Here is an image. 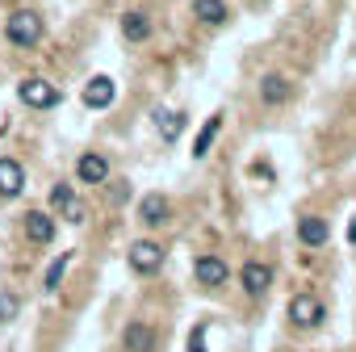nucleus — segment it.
<instances>
[{
	"mask_svg": "<svg viewBox=\"0 0 356 352\" xmlns=\"http://www.w3.org/2000/svg\"><path fill=\"white\" fill-rule=\"evenodd\" d=\"M5 34H9L13 47H38V38H42V17H38L34 9H17V13L9 17Z\"/></svg>",
	"mask_w": 356,
	"mask_h": 352,
	"instance_id": "nucleus-1",
	"label": "nucleus"
},
{
	"mask_svg": "<svg viewBox=\"0 0 356 352\" xmlns=\"http://www.w3.org/2000/svg\"><path fill=\"white\" fill-rule=\"evenodd\" d=\"M126 260H130V269H134L138 277H151V273H159V264H163V248L151 243V239H138V243H130Z\"/></svg>",
	"mask_w": 356,
	"mask_h": 352,
	"instance_id": "nucleus-2",
	"label": "nucleus"
},
{
	"mask_svg": "<svg viewBox=\"0 0 356 352\" xmlns=\"http://www.w3.org/2000/svg\"><path fill=\"white\" fill-rule=\"evenodd\" d=\"M323 314H327V310H323V302H318L314 294H293V298H289V323H293V327H318Z\"/></svg>",
	"mask_w": 356,
	"mask_h": 352,
	"instance_id": "nucleus-3",
	"label": "nucleus"
},
{
	"mask_svg": "<svg viewBox=\"0 0 356 352\" xmlns=\"http://www.w3.org/2000/svg\"><path fill=\"white\" fill-rule=\"evenodd\" d=\"M51 206H55V214H59V218H67V223H76V227L88 218V210H84V202L76 198V189H72V185H55V189H51Z\"/></svg>",
	"mask_w": 356,
	"mask_h": 352,
	"instance_id": "nucleus-4",
	"label": "nucleus"
},
{
	"mask_svg": "<svg viewBox=\"0 0 356 352\" xmlns=\"http://www.w3.org/2000/svg\"><path fill=\"white\" fill-rule=\"evenodd\" d=\"M22 101L26 105H34V109H55L59 105V88L55 84H47V80H38V76H30V80H22Z\"/></svg>",
	"mask_w": 356,
	"mask_h": 352,
	"instance_id": "nucleus-5",
	"label": "nucleus"
},
{
	"mask_svg": "<svg viewBox=\"0 0 356 352\" xmlns=\"http://www.w3.org/2000/svg\"><path fill=\"white\" fill-rule=\"evenodd\" d=\"M113 97H118V84L109 76H92L84 84V105L88 109H105V105H113Z\"/></svg>",
	"mask_w": 356,
	"mask_h": 352,
	"instance_id": "nucleus-6",
	"label": "nucleus"
},
{
	"mask_svg": "<svg viewBox=\"0 0 356 352\" xmlns=\"http://www.w3.org/2000/svg\"><path fill=\"white\" fill-rule=\"evenodd\" d=\"M239 281H243V289H248L252 298H260V294L273 285V269H268L264 260H248L243 273H239Z\"/></svg>",
	"mask_w": 356,
	"mask_h": 352,
	"instance_id": "nucleus-7",
	"label": "nucleus"
},
{
	"mask_svg": "<svg viewBox=\"0 0 356 352\" xmlns=\"http://www.w3.org/2000/svg\"><path fill=\"white\" fill-rule=\"evenodd\" d=\"M26 189V168L13 159V155H5V159H0V193H5V198H17Z\"/></svg>",
	"mask_w": 356,
	"mask_h": 352,
	"instance_id": "nucleus-8",
	"label": "nucleus"
},
{
	"mask_svg": "<svg viewBox=\"0 0 356 352\" xmlns=\"http://www.w3.org/2000/svg\"><path fill=\"white\" fill-rule=\"evenodd\" d=\"M76 176L84 185H101L105 176H109V163H105V155H97V151H84L80 159H76Z\"/></svg>",
	"mask_w": 356,
	"mask_h": 352,
	"instance_id": "nucleus-9",
	"label": "nucleus"
},
{
	"mask_svg": "<svg viewBox=\"0 0 356 352\" xmlns=\"http://www.w3.org/2000/svg\"><path fill=\"white\" fill-rule=\"evenodd\" d=\"M168 214H172V206H168V198H163V193H147V198L138 202V218H143L147 227H163V223H168Z\"/></svg>",
	"mask_w": 356,
	"mask_h": 352,
	"instance_id": "nucleus-10",
	"label": "nucleus"
},
{
	"mask_svg": "<svg viewBox=\"0 0 356 352\" xmlns=\"http://www.w3.org/2000/svg\"><path fill=\"white\" fill-rule=\"evenodd\" d=\"M26 235H30V243H51L55 239V218L51 214H42V210H30L26 214Z\"/></svg>",
	"mask_w": 356,
	"mask_h": 352,
	"instance_id": "nucleus-11",
	"label": "nucleus"
},
{
	"mask_svg": "<svg viewBox=\"0 0 356 352\" xmlns=\"http://www.w3.org/2000/svg\"><path fill=\"white\" fill-rule=\"evenodd\" d=\"M193 273H197V281L202 285H222L227 281V260L222 256H197V264H193Z\"/></svg>",
	"mask_w": 356,
	"mask_h": 352,
	"instance_id": "nucleus-12",
	"label": "nucleus"
},
{
	"mask_svg": "<svg viewBox=\"0 0 356 352\" xmlns=\"http://www.w3.org/2000/svg\"><path fill=\"white\" fill-rule=\"evenodd\" d=\"M155 130H159V138H163V143H176V138H181V130H185V113H176V109H159V113H155Z\"/></svg>",
	"mask_w": 356,
	"mask_h": 352,
	"instance_id": "nucleus-13",
	"label": "nucleus"
},
{
	"mask_svg": "<svg viewBox=\"0 0 356 352\" xmlns=\"http://www.w3.org/2000/svg\"><path fill=\"white\" fill-rule=\"evenodd\" d=\"M327 235H331V231H327V223H323V218H314V214H306V218L298 223V239H302L306 248H323V243H327Z\"/></svg>",
	"mask_w": 356,
	"mask_h": 352,
	"instance_id": "nucleus-14",
	"label": "nucleus"
},
{
	"mask_svg": "<svg viewBox=\"0 0 356 352\" xmlns=\"http://www.w3.org/2000/svg\"><path fill=\"white\" fill-rule=\"evenodd\" d=\"M289 93H293V88H289L285 76H264V80H260V101H264V105H281V101H289Z\"/></svg>",
	"mask_w": 356,
	"mask_h": 352,
	"instance_id": "nucleus-15",
	"label": "nucleus"
},
{
	"mask_svg": "<svg viewBox=\"0 0 356 352\" xmlns=\"http://www.w3.org/2000/svg\"><path fill=\"white\" fill-rule=\"evenodd\" d=\"M122 34L130 38V42H147V34H151V22H147V13H126L122 17Z\"/></svg>",
	"mask_w": 356,
	"mask_h": 352,
	"instance_id": "nucleus-16",
	"label": "nucleus"
},
{
	"mask_svg": "<svg viewBox=\"0 0 356 352\" xmlns=\"http://www.w3.org/2000/svg\"><path fill=\"white\" fill-rule=\"evenodd\" d=\"M218 130H222V118L214 113V118H210V122L202 126V134H197V143H193V155H197V159H206V155H210V147H214V138H218Z\"/></svg>",
	"mask_w": 356,
	"mask_h": 352,
	"instance_id": "nucleus-17",
	"label": "nucleus"
},
{
	"mask_svg": "<svg viewBox=\"0 0 356 352\" xmlns=\"http://www.w3.org/2000/svg\"><path fill=\"white\" fill-rule=\"evenodd\" d=\"M151 344H155V335H151L147 323H130L126 327V352H147Z\"/></svg>",
	"mask_w": 356,
	"mask_h": 352,
	"instance_id": "nucleus-18",
	"label": "nucleus"
},
{
	"mask_svg": "<svg viewBox=\"0 0 356 352\" xmlns=\"http://www.w3.org/2000/svg\"><path fill=\"white\" fill-rule=\"evenodd\" d=\"M193 13H197L202 22H210V26L227 22V5H222V0H193Z\"/></svg>",
	"mask_w": 356,
	"mask_h": 352,
	"instance_id": "nucleus-19",
	"label": "nucleus"
},
{
	"mask_svg": "<svg viewBox=\"0 0 356 352\" xmlns=\"http://www.w3.org/2000/svg\"><path fill=\"white\" fill-rule=\"evenodd\" d=\"M67 264H72V252H59V256H55V264H51V269H47V277H42V289H59V281H63Z\"/></svg>",
	"mask_w": 356,
	"mask_h": 352,
	"instance_id": "nucleus-20",
	"label": "nucleus"
},
{
	"mask_svg": "<svg viewBox=\"0 0 356 352\" xmlns=\"http://www.w3.org/2000/svg\"><path fill=\"white\" fill-rule=\"evenodd\" d=\"M17 310H22L17 294H13V289H0V323H13V319H17Z\"/></svg>",
	"mask_w": 356,
	"mask_h": 352,
	"instance_id": "nucleus-21",
	"label": "nucleus"
},
{
	"mask_svg": "<svg viewBox=\"0 0 356 352\" xmlns=\"http://www.w3.org/2000/svg\"><path fill=\"white\" fill-rule=\"evenodd\" d=\"M189 352H206V323L193 327V335H189Z\"/></svg>",
	"mask_w": 356,
	"mask_h": 352,
	"instance_id": "nucleus-22",
	"label": "nucleus"
}]
</instances>
